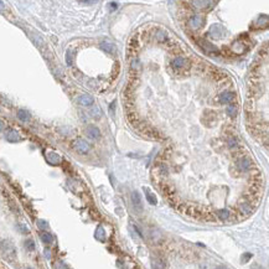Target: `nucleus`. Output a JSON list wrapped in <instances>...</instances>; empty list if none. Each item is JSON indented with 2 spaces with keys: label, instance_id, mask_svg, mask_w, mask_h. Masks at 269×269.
<instances>
[{
  "label": "nucleus",
  "instance_id": "2eb2a0df",
  "mask_svg": "<svg viewBox=\"0 0 269 269\" xmlns=\"http://www.w3.org/2000/svg\"><path fill=\"white\" fill-rule=\"evenodd\" d=\"M232 50H233L235 54L242 55V54L246 51V46L243 45L242 41H236V42H233V45H232Z\"/></svg>",
  "mask_w": 269,
  "mask_h": 269
},
{
  "label": "nucleus",
  "instance_id": "4468645a",
  "mask_svg": "<svg viewBox=\"0 0 269 269\" xmlns=\"http://www.w3.org/2000/svg\"><path fill=\"white\" fill-rule=\"evenodd\" d=\"M93 102H94L93 97H92V96H89V94H82V96L78 97V103H79L81 106H84V107L92 106Z\"/></svg>",
  "mask_w": 269,
  "mask_h": 269
},
{
  "label": "nucleus",
  "instance_id": "9d476101",
  "mask_svg": "<svg viewBox=\"0 0 269 269\" xmlns=\"http://www.w3.org/2000/svg\"><path fill=\"white\" fill-rule=\"evenodd\" d=\"M235 93L233 92H230V91H225L219 94V102L223 103V104H228V103H232L233 99H235Z\"/></svg>",
  "mask_w": 269,
  "mask_h": 269
},
{
  "label": "nucleus",
  "instance_id": "423d86ee",
  "mask_svg": "<svg viewBox=\"0 0 269 269\" xmlns=\"http://www.w3.org/2000/svg\"><path fill=\"white\" fill-rule=\"evenodd\" d=\"M252 166H253L252 160H251L249 158H247V156H243V158H241V159L237 161V167H238L241 171H248V170L252 169Z\"/></svg>",
  "mask_w": 269,
  "mask_h": 269
},
{
  "label": "nucleus",
  "instance_id": "1a4fd4ad",
  "mask_svg": "<svg viewBox=\"0 0 269 269\" xmlns=\"http://www.w3.org/2000/svg\"><path fill=\"white\" fill-rule=\"evenodd\" d=\"M189 25H190L191 29L197 30V29H200V27L203 25V19H202L200 15H194V16L190 18V20H189Z\"/></svg>",
  "mask_w": 269,
  "mask_h": 269
},
{
  "label": "nucleus",
  "instance_id": "6e6552de",
  "mask_svg": "<svg viewBox=\"0 0 269 269\" xmlns=\"http://www.w3.org/2000/svg\"><path fill=\"white\" fill-rule=\"evenodd\" d=\"M5 138H6V140L10 142V143H18V142L21 140L20 134H19L15 129H8V130L5 131Z\"/></svg>",
  "mask_w": 269,
  "mask_h": 269
},
{
  "label": "nucleus",
  "instance_id": "f8f14e48",
  "mask_svg": "<svg viewBox=\"0 0 269 269\" xmlns=\"http://www.w3.org/2000/svg\"><path fill=\"white\" fill-rule=\"evenodd\" d=\"M192 5L199 10H207L212 5V2L211 0H192Z\"/></svg>",
  "mask_w": 269,
  "mask_h": 269
},
{
  "label": "nucleus",
  "instance_id": "7c9ffc66",
  "mask_svg": "<svg viewBox=\"0 0 269 269\" xmlns=\"http://www.w3.org/2000/svg\"><path fill=\"white\" fill-rule=\"evenodd\" d=\"M5 10V4L3 3V0H0V11H4Z\"/></svg>",
  "mask_w": 269,
  "mask_h": 269
},
{
  "label": "nucleus",
  "instance_id": "20e7f679",
  "mask_svg": "<svg viewBox=\"0 0 269 269\" xmlns=\"http://www.w3.org/2000/svg\"><path fill=\"white\" fill-rule=\"evenodd\" d=\"M131 203L133 207L135 210V212L140 213L143 211V202H142V196L138 191H133L131 192Z\"/></svg>",
  "mask_w": 269,
  "mask_h": 269
},
{
  "label": "nucleus",
  "instance_id": "7ed1b4c3",
  "mask_svg": "<svg viewBox=\"0 0 269 269\" xmlns=\"http://www.w3.org/2000/svg\"><path fill=\"white\" fill-rule=\"evenodd\" d=\"M73 148H74V150H76L77 153H79V154H87L89 150H91V145H89L84 139H81V138H78V139L74 140Z\"/></svg>",
  "mask_w": 269,
  "mask_h": 269
},
{
  "label": "nucleus",
  "instance_id": "39448f33",
  "mask_svg": "<svg viewBox=\"0 0 269 269\" xmlns=\"http://www.w3.org/2000/svg\"><path fill=\"white\" fill-rule=\"evenodd\" d=\"M199 45L202 47V50L210 55H218V49L215 46V45H212L210 41L207 40H200L199 41Z\"/></svg>",
  "mask_w": 269,
  "mask_h": 269
},
{
  "label": "nucleus",
  "instance_id": "412c9836",
  "mask_svg": "<svg viewBox=\"0 0 269 269\" xmlns=\"http://www.w3.org/2000/svg\"><path fill=\"white\" fill-rule=\"evenodd\" d=\"M18 118H19L21 122H29L30 118H31V115H30V113H29L27 110L20 109V110L18 112Z\"/></svg>",
  "mask_w": 269,
  "mask_h": 269
},
{
  "label": "nucleus",
  "instance_id": "aec40b11",
  "mask_svg": "<svg viewBox=\"0 0 269 269\" xmlns=\"http://www.w3.org/2000/svg\"><path fill=\"white\" fill-rule=\"evenodd\" d=\"M40 237H41V241L43 243H46V244H50V243L54 242V236L50 232H42L40 235Z\"/></svg>",
  "mask_w": 269,
  "mask_h": 269
},
{
  "label": "nucleus",
  "instance_id": "2f4dec72",
  "mask_svg": "<svg viewBox=\"0 0 269 269\" xmlns=\"http://www.w3.org/2000/svg\"><path fill=\"white\" fill-rule=\"evenodd\" d=\"M4 128H5V124H4V122H3V120H0V131H2V130H4Z\"/></svg>",
  "mask_w": 269,
  "mask_h": 269
},
{
  "label": "nucleus",
  "instance_id": "f03ea898",
  "mask_svg": "<svg viewBox=\"0 0 269 269\" xmlns=\"http://www.w3.org/2000/svg\"><path fill=\"white\" fill-rule=\"evenodd\" d=\"M225 35H226V29L223 27L222 25H219V24L212 25L210 27V30H208V36H211L215 40H221Z\"/></svg>",
  "mask_w": 269,
  "mask_h": 269
},
{
  "label": "nucleus",
  "instance_id": "a211bd4d",
  "mask_svg": "<svg viewBox=\"0 0 269 269\" xmlns=\"http://www.w3.org/2000/svg\"><path fill=\"white\" fill-rule=\"evenodd\" d=\"M186 63H187V61H186V58H184V57H176V58L172 61V66H174L175 68H183Z\"/></svg>",
  "mask_w": 269,
  "mask_h": 269
},
{
  "label": "nucleus",
  "instance_id": "cd10ccee",
  "mask_svg": "<svg viewBox=\"0 0 269 269\" xmlns=\"http://www.w3.org/2000/svg\"><path fill=\"white\" fill-rule=\"evenodd\" d=\"M108 8H109V10H110V11H114V10H117V9H118V4H117V3H114V2H112V3H109V4H108Z\"/></svg>",
  "mask_w": 269,
  "mask_h": 269
},
{
  "label": "nucleus",
  "instance_id": "a878e982",
  "mask_svg": "<svg viewBox=\"0 0 269 269\" xmlns=\"http://www.w3.org/2000/svg\"><path fill=\"white\" fill-rule=\"evenodd\" d=\"M25 248H26L27 251H34V249H35V242H34L32 239L25 241Z\"/></svg>",
  "mask_w": 269,
  "mask_h": 269
},
{
  "label": "nucleus",
  "instance_id": "f3484780",
  "mask_svg": "<svg viewBox=\"0 0 269 269\" xmlns=\"http://www.w3.org/2000/svg\"><path fill=\"white\" fill-rule=\"evenodd\" d=\"M241 211L244 216H249L252 212H253V206L249 203V202H243L241 205Z\"/></svg>",
  "mask_w": 269,
  "mask_h": 269
},
{
  "label": "nucleus",
  "instance_id": "b1692460",
  "mask_svg": "<svg viewBox=\"0 0 269 269\" xmlns=\"http://www.w3.org/2000/svg\"><path fill=\"white\" fill-rule=\"evenodd\" d=\"M227 114H228L230 117L235 118V117L237 115V107H236V106H230V107L227 108Z\"/></svg>",
  "mask_w": 269,
  "mask_h": 269
},
{
  "label": "nucleus",
  "instance_id": "5701e85b",
  "mask_svg": "<svg viewBox=\"0 0 269 269\" xmlns=\"http://www.w3.org/2000/svg\"><path fill=\"white\" fill-rule=\"evenodd\" d=\"M257 25L258 26H267L268 25V16L267 15H262V16H259V19H258V21H257Z\"/></svg>",
  "mask_w": 269,
  "mask_h": 269
},
{
  "label": "nucleus",
  "instance_id": "c85d7f7f",
  "mask_svg": "<svg viewBox=\"0 0 269 269\" xmlns=\"http://www.w3.org/2000/svg\"><path fill=\"white\" fill-rule=\"evenodd\" d=\"M236 145H237L236 139H235V138H230V139H228V147H230V148H235Z\"/></svg>",
  "mask_w": 269,
  "mask_h": 269
},
{
  "label": "nucleus",
  "instance_id": "4be33fe9",
  "mask_svg": "<svg viewBox=\"0 0 269 269\" xmlns=\"http://www.w3.org/2000/svg\"><path fill=\"white\" fill-rule=\"evenodd\" d=\"M94 237L98 239V241H103L104 239V237H106V232H104V230H103V227H97V230H96V233H94Z\"/></svg>",
  "mask_w": 269,
  "mask_h": 269
},
{
  "label": "nucleus",
  "instance_id": "9b49d317",
  "mask_svg": "<svg viewBox=\"0 0 269 269\" xmlns=\"http://www.w3.org/2000/svg\"><path fill=\"white\" fill-rule=\"evenodd\" d=\"M86 134L91 138V139H99L101 138V130L94 126V125H89L86 129Z\"/></svg>",
  "mask_w": 269,
  "mask_h": 269
},
{
  "label": "nucleus",
  "instance_id": "ddd939ff",
  "mask_svg": "<svg viewBox=\"0 0 269 269\" xmlns=\"http://www.w3.org/2000/svg\"><path fill=\"white\" fill-rule=\"evenodd\" d=\"M101 49L108 54H113L115 51V45L109 40H104V41H101Z\"/></svg>",
  "mask_w": 269,
  "mask_h": 269
},
{
  "label": "nucleus",
  "instance_id": "6ab92c4d",
  "mask_svg": "<svg viewBox=\"0 0 269 269\" xmlns=\"http://www.w3.org/2000/svg\"><path fill=\"white\" fill-rule=\"evenodd\" d=\"M216 216H217L219 219H222V221H226V219H228V218L231 217V212H230L228 210H218V211L216 212Z\"/></svg>",
  "mask_w": 269,
  "mask_h": 269
},
{
  "label": "nucleus",
  "instance_id": "f257e3e1",
  "mask_svg": "<svg viewBox=\"0 0 269 269\" xmlns=\"http://www.w3.org/2000/svg\"><path fill=\"white\" fill-rule=\"evenodd\" d=\"M0 248H2L3 254L8 258V259H14L16 257V248L14 247V244L9 241H3L0 243Z\"/></svg>",
  "mask_w": 269,
  "mask_h": 269
},
{
  "label": "nucleus",
  "instance_id": "bb28decb",
  "mask_svg": "<svg viewBox=\"0 0 269 269\" xmlns=\"http://www.w3.org/2000/svg\"><path fill=\"white\" fill-rule=\"evenodd\" d=\"M91 114L96 118V119H98V118H101V115H102V113H101V109L98 108V107H94L92 110H91Z\"/></svg>",
  "mask_w": 269,
  "mask_h": 269
},
{
  "label": "nucleus",
  "instance_id": "393cba45",
  "mask_svg": "<svg viewBox=\"0 0 269 269\" xmlns=\"http://www.w3.org/2000/svg\"><path fill=\"white\" fill-rule=\"evenodd\" d=\"M37 226H38V228H41L42 231H45L46 228H49V223H47L46 221H43V219H38V221H37Z\"/></svg>",
  "mask_w": 269,
  "mask_h": 269
},
{
  "label": "nucleus",
  "instance_id": "473e14b6",
  "mask_svg": "<svg viewBox=\"0 0 269 269\" xmlns=\"http://www.w3.org/2000/svg\"><path fill=\"white\" fill-rule=\"evenodd\" d=\"M216 269H226V267H223V265H219V267H217Z\"/></svg>",
  "mask_w": 269,
  "mask_h": 269
},
{
  "label": "nucleus",
  "instance_id": "dca6fc26",
  "mask_svg": "<svg viewBox=\"0 0 269 269\" xmlns=\"http://www.w3.org/2000/svg\"><path fill=\"white\" fill-rule=\"evenodd\" d=\"M144 192H145V197H147V200H148V202L150 203V205H156V197H155V195L148 189V187H144Z\"/></svg>",
  "mask_w": 269,
  "mask_h": 269
},
{
  "label": "nucleus",
  "instance_id": "0eeeda50",
  "mask_svg": "<svg viewBox=\"0 0 269 269\" xmlns=\"http://www.w3.org/2000/svg\"><path fill=\"white\" fill-rule=\"evenodd\" d=\"M45 156H46L47 163L51 164V165H60L61 161H62V158L55 151H47Z\"/></svg>",
  "mask_w": 269,
  "mask_h": 269
},
{
  "label": "nucleus",
  "instance_id": "c756f323",
  "mask_svg": "<svg viewBox=\"0 0 269 269\" xmlns=\"http://www.w3.org/2000/svg\"><path fill=\"white\" fill-rule=\"evenodd\" d=\"M66 58H67V63H68V65H71V63H72V56H71V50H68V51H67V56H66Z\"/></svg>",
  "mask_w": 269,
  "mask_h": 269
}]
</instances>
